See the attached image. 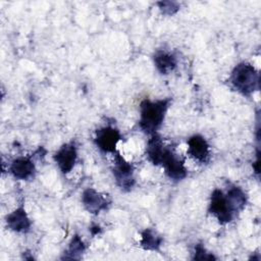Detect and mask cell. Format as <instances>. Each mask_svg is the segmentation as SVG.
<instances>
[{
  "label": "cell",
  "instance_id": "17",
  "mask_svg": "<svg viewBox=\"0 0 261 261\" xmlns=\"http://www.w3.org/2000/svg\"><path fill=\"white\" fill-rule=\"evenodd\" d=\"M157 4L160 10L162 11V13L166 15H172L175 12H177V10L179 9L178 3L173 1H162V2H158Z\"/></svg>",
  "mask_w": 261,
  "mask_h": 261
},
{
  "label": "cell",
  "instance_id": "15",
  "mask_svg": "<svg viewBox=\"0 0 261 261\" xmlns=\"http://www.w3.org/2000/svg\"><path fill=\"white\" fill-rule=\"evenodd\" d=\"M86 250V245L79 234H74L68 244L67 249L64 251L61 259L66 260H80Z\"/></svg>",
  "mask_w": 261,
  "mask_h": 261
},
{
  "label": "cell",
  "instance_id": "14",
  "mask_svg": "<svg viewBox=\"0 0 261 261\" xmlns=\"http://www.w3.org/2000/svg\"><path fill=\"white\" fill-rule=\"evenodd\" d=\"M224 195L233 213L240 212L245 208L247 204V196L240 187L231 186Z\"/></svg>",
  "mask_w": 261,
  "mask_h": 261
},
{
  "label": "cell",
  "instance_id": "10",
  "mask_svg": "<svg viewBox=\"0 0 261 261\" xmlns=\"http://www.w3.org/2000/svg\"><path fill=\"white\" fill-rule=\"evenodd\" d=\"M5 221L7 227L15 232H28L32 225V222L23 206H19L15 210L10 212L6 216Z\"/></svg>",
  "mask_w": 261,
  "mask_h": 261
},
{
  "label": "cell",
  "instance_id": "9",
  "mask_svg": "<svg viewBox=\"0 0 261 261\" xmlns=\"http://www.w3.org/2000/svg\"><path fill=\"white\" fill-rule=\"evenodd\" d=\"M188 154L200 163H206L210 158L209 144L201 135H194L188 140Z\"/></svg>",
  "mask_w": 261,
  "mask_h": 261
},
{
  "label": "cell",
  "instance_id": "16",
  "mask_svg": "<svg viewBox=\"0 0 261 261\" xmlns=\"http://www.w3.org/2000/svg\"><path fill=\"white\" fill-rule=\"evenodd\" d=\"M162 237L157 234L151 228H146L142 232V238L140 241V245L143 249L148 251H158L162 244Z\"/></svg>",
  "mask_w": 261,
  "mask_h": 261
},
{
  "label": "cell",
  "instance_id": "11",
  "mask_svg": "<svg viewBox=\"0 0 261 261\" xmlns=\"http://www.w3.org/2000/svg\"><path fill=\"white\" fill-rule=\"evenodd\" d=\"M9 170L14 178L27 180L34 175L36 167L30 157H18L11 162Z\"/></svg>",
  "mask_w": 261,
  "mask_h": 261
},
{
  "label": "cell",
  "instance_id": "19",
  "mask_svg": "<svg viewBox=\"0 0 261 261\" xmlns=\"http://www.w3.org/2000/svg\"><path fill=\"white\" fill-rule=\"evenodd\" d=\"M90 230H91V232H92V234H97V233H99L100 232V227L98 226V225H95V226H93V227H91L90 228Z\"/></svg>",
  "mask_w": 261,
  "mask_h": 261
},
{
  "label": "cell",
  "instance_id": "6",
  "mask_svg": "<svg viewBox=\"0 0 261 261\" xmlns=\"http://www.w3.org/2000/svg\"><path fill=\"white\" fill-rule=\"evenodd\" d=\"M121 139L120 133L117 128L112 126H104L96 130L95 144L105 153H114L116 145Z\"/></svg>",
  "mask_w": 261,
  "mask_h": 261
},
{
  "label": "cell",
  "instance_id": "1",
  "mask_svg": "<svg viewBox=\"0 0 261 261\" xmlns=\"http://www.w3.org/2000/svg\"><path fill=\"white\" fill-rule=\"evenodd\" d=\"M169 104V98L156 101H151L149 99L143 100L140 104L139 124L141 129L147 134H155L163 123Z\"/></svg>",
  "mask_w": 261,
  "mask_h": 261
},
{
  "label": "cell",
  "instance_id": "3",
  "mask_svg": "<svg viewBox=\"0 0 261 261\" xmlns=\"http://www.w3.org/2000/svg\"><path fill=\"white\" fill-rule=\"evenodd\" d=\"M134 165L126 161L119 152L115 151L114 161H113V176L115 179L116 185L122 191H129L135 185V177H134Z\"/></svg>",
  "mask_w": 261,
  "mask_h": 261
},
{
  "label": "cell",
  "instance_id": "5",
  "mask_svg": "<svg viewBox=\"0 0 261 261\" xmlns=\"http://www.w3.org/2000/svg\"><path fill=\"white\" fill-rule=\"evenodd\" d=\"M161 166L164 168L166 175L173 180H181L188 174L185 161L177 157L170 148H167L162 159Z\"/></svg>",
  "mask_w": 261,
  "mask_h": 261
},
{
  "label": "cell",
  "instance_id": "4",
  "mask_svg": "<svg viewBox=\"0 0 261 261\" xmlns=\"http://www.w3.org/2000/svg\"><path fill=\"white\" fill-rule=\"evenodd\" d=\"M209 212L222 224L230 222L234 215L226 201L224 193L219 189H215L211 194Z\"/></svg>",
  "mask_w": 261,
  "mask_h": 261
},
{
  "label": "cell",
  "instance_id": "13",
  "mask_svg": "<svg viewBox=\"0 0 261 261\" xmlns=\"http://www.w3.org/2000/svg\"><path fill=\"white\" fill-rule=\"evenodd\" d=\"M153 61L161 74H168L176 67V57L172 53L164 50L156 51Z\"/></svg>",
  "mask_w": 261,
  "mask_h": 261
},
{
  "label": "cell",
  "instance_id": "2",
  "mask_svg": "<svg viewBox=\"0 0 261 261\" xmlns=\"http://www.w3.org/2000/svg\"><path fill=\"white\" fill-rule=\"evenodd\" d=\"M232 88L244 96H251L259 90L260 75L259 71L248 62L237 64L229 76Z\"/></svg>",
  "mask_w": 261,
  "mask_h": 261
},
{
  "label": "cell",
  "instance_id": "7",
  "mask_svg": "<svg viewBox=\"0 0 261 261\" xmlns=\"http://www.w3.org/2000/svg\"><path fill=\"white\" fill-rule=\"evenodd\" d=\"M82 203L88 212L98 214L108 207L110 200L108 199L107 195L99 193L93 188H88L83 192Z\"/></svg>",
  "mask_w": 261,
  "mask_h": 261
},
{
  "label": "cell",
  "instance_id": "8",
  "mask_svg": "<svg viewBox=\"0 0 261 261\" xmlns=\"http://www.w3.org/2000/svg\"><path fill=\"white\" fill-rule=\"evenodd\" d=\"M53 158L60 171L62 173H68L71 171L76 162L77 151L75 145L72 143H66L62 145L54 154Z\"/></svg>",
  "mask_w": 261,
  "mask_h": 261
},
{
  "label": "cell",
  "instance_id": "18",
  "mask_svg": "<svg viewBox=\"0 0 261 261\" xmlns=\"http://www.w3.org/2000/svg\"><path fill=\"white\" fill-rule=\"evenodd\" d=\"M193 259L194 260H215L216 257L212 253H208L201 244H198L195 247V253H194Z\"/></svg>",
  "mask_w": 261,
  "mask_h": 261
},
{
  "label": "cell",
  "instance_id": "12",
  "mask_svg": "<svg viewBox=\"0 0 261 261\" xmlns=\"http://www.w3.org/2000/svg\"><path fill=\"white\" fill-rule=\"evenodd\" d=\"M167 150V147L164 146L161 138L153 134L152 137L149 139L147 143V148H146V154L147 158L152 164L154 165H161V161L163 159V156Z\"/></svg>",
  "mask_w": 261,
  "mask_h": 261
}]
</instances>
